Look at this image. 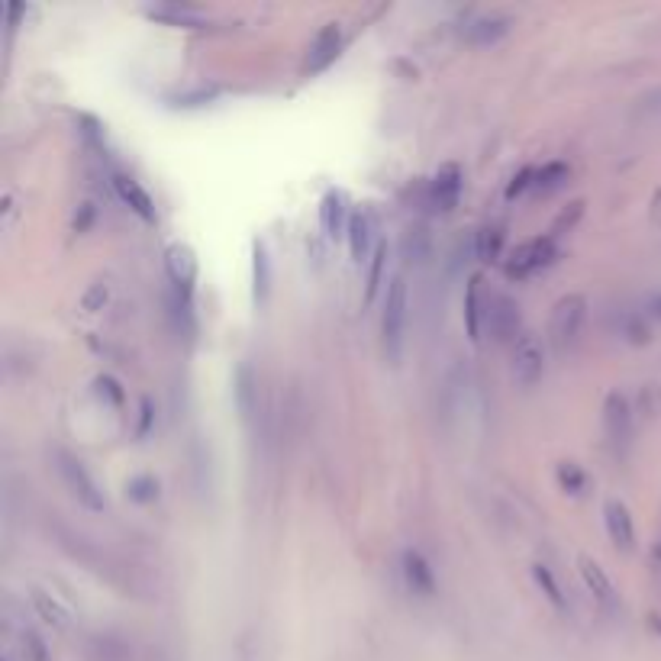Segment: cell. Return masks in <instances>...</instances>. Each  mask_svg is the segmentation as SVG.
I'll return each mask as SVG.
<instances>
[{
	"label": "cell",
	"instance_id": "1",
	"mask_svg": "<svg viewBox=\"0 0 661 661\" xmlns=\"http://www.w3.org/2000/svg\"><path fill=\"white\" fill-rule=\"evenodd\" d=\"M407 310H410V291H407V278L394 275L387 284L384 294V313H381V339H384V352L391 362H397L400 352H404V336H407Z\"/></svg>",
	"mask_w": 661,
	"mask_h": 661
},
{
	"label": "cell",
	"instance_id": "2",
	"mask_svg": "<svg viewBox=\"0 0 661 661\" xmlns=\"http://www.w3.org/2000/svg\"><path fill=\"white\" fill-rule=\"evenodd\" d=\"M584 320H587V300L581 294H565L562 300H558L552 310V320H549V339H552L555 352H568L578 346Z\"/></svg>",
	"mask_w": 661,
	"mask_h": 661
},
{
	"label": "cell",
	"instance_id": "3",
	"mask_svg": "<svg viewBox=\"0 0 661 661\" xmlns=\"http://www.w3.org/2000/svg\"><path fill=\"white\" fill-rule=\"evenodd\" d=\"M55 471H59V478L65 481L68 491L78 497V504H84L94 513H100V510L107 507L104 494L97 491V481L88 474V468H84L81 458H75L65 449H55Z\"/></svg>",
	"mask_w": 661,
	"mask_h": 661
},
{
	"label": "cell",
	"instance_id": "4",
	"mask_svg": "<svg viewBox=\"0 0 661 661\" xmlns=\"http://www.w3.org/2000/svg\"><path fill=\"white\" fill-rule=\"evenodd\" d=\"M555 258V239L552 236H536V239H529V242H523V246H516L513 249V255H510V262H507V275L510 278H529V275H536V271H542L545 265H549Z\"/></svg>",
	"mask_w": 661,
	"mask_h": 661
},
{
	"label": "cell",
	"instance_id": "5",
	"mask_svg": "<svg viewBox=\"0 0 661 661\" xmlns=\"http://www.w3.org/2000/svg\"><path fill=\"white\" fill-rule=\"evenodd\" d=\"M510 371H513V381L520 387H533L545 375V352L536 336H520L513 342Z\"/></svg>",
	"mask_w": 661,
	"mask_h": 661
},
{
	"label": "cell",
	"instance_id": "6",
	"mask_svg": "<svg viewBox=\"0 0 661 661\" xmlns=\"http://www.w3.org/2000/svg\"><path fill=\"white\" fill-rule=\"evenodd\" d=\"M520 304H516L513 297L507 294H487V307H484V323L491 329V336L507 342V339H516L520 333Z\"/></svg>",
	"mask_w": 661,
	"mask_h": 661
},
{
	"label": "cell",
	"instance_id": "7",
	"mask_svg": "<svg viewBox=\"0 0 661 661\" xmlns=\"http://www.w3.org/2000/svg\"><path fill=\"white\" fill-rule=\"evenodd\" d=\"M603 426H607V436L613 445H626L632 436V407H629V397L613 391L603 404Z\"/></svg>",
	"mask_w": 661,
	"mask_h": 661
},
{
	"label": "cell",
	"instance_id": "8",
	"mask_svg": "<svg viewBox=\"0 0 661 661\" xmlns=\"http://www.w3.org/2000/svg\"><path fill=\"white\" fill-rule=\"evenodd\" d=\"M462 197V168L458 165H442L439 175L429 181V204L436 210H452Z\"/></svg>",
	"mask_w": 661,
	"mask_h": 661
},
{
	"label": "cell",
	"instance_id": "9",
	"mask_svg": "<svg viewBox=\"0 0 661 661\" xmlns=\"http://www.w3.org/2000/svg\"><path fill=\"white\" fill-rule=\"evenodd\" d=\"M346 239H349V252L355 262H365L371 246H375V217H371V210H355L349 223H346ZM378 249V246H375Z\"/></svg>",
	"mask_w": 661,
	"mask_h": 661
},
{
	"label": "cell",
	"instance_id": "10",
	"mask_svg": "<svg viewBox=\"0 0 661 661\" xmlns=\"http://www.w3.org/2000/svg\"><path fill=\"white\" fill-rule=\"evenodd\" d=\"M581 578H584V584H587V591L594 594V600L600 603L603 610H616L620 607V594H616V587H613V581L607 578V571L600 568V562H594V558H581Z\"/></svg>",
	"mask_w": 661,
	"mask_h": 661
},
{
	"label": "cell",
	"instance_id": "11",
	"mask_svg": "<svg viewBox=\"0 0 661 661\" xmlns=\"http://www.w3.org/2000/svg\"><path fill=\"white\" fill-rule=\"evenodd\" d=\"M603 523H607L610 542L616 545V549L632 552V545H636V526H632V516H629L626 504L610 500V504L603 507Z\"/></svg>",
	"mask_w": 661,
	"mask_h": 661
},
{
	"label": "cell",
	"instance_id": "12",
	"mask_svg": "<svg viewBox=\"0 0 661 661\" xmlns=\"http://www.w3.org/2000/svg\"><path fill=\"white\" fill-rule=\"evenodd\" d=\"M339 46H342V30H339V26L336 23L323 26V30L316 33V39H313L307 71H323L326 65H333L336 55H339Z\"/></svg>",
	"mask_w": 661,
	"mask_h": 661
},
{
	"label": "cell",
	"instance_id": "13",
	"mask_svg": "<svg viewBox=\"0 0 661 661\" xmlns=\"http://www.w3.org/2000/svg\"><path fill=\"white\" fill-rule=\"evenodd\" d=\"M113 188H117V194L123 197V204L133 207L142 220H146V223H152V220H155L152 197H149V191L142 188V184H139L136 178H129V175H123V171H117V175H113Z\"/></svg>",
	"mask_w": 661,
	"mask_h": 661
},
{
	"label": "cell",
	"instance_id": "14",
	"mask_svg": "<svg viewBox=\"0 0 661 661\" xmlns=\"http://www.w3.org/2000/svg\"><path fill=\"white\" fill-rule=\"evenodd\" d=\"M487 307V297H484V278L481 275H471L468 287H465V326H468V336L478 342L481 339V323H484V310Z\"/></svg>",
	"mask_w": 661,
	"mask_h": 661
},
{
	"label": "cell",
	"instance_id": "15",
	"mask_svg": "<svg viewBox=\"0 0 661 661\" xmlns=\"http://www.w3.org/2000/svg\"><path fill=\"white\" fill-rule=\"evenodd\" d=\"M165 265H168V275L171 281H175L178 287H184V291H191V284L197 278V258L188 246H181V242H175V246L168 249L165 255Z\"/></svg>",
	"mask_w": 661,
	"mask_h": 661
},
{
	"label": "cell",
	"instance_id": "16",
	"mask_svg": "<svg viewBox=\"0 0 661 661\" xmlns=\"http://www.w3.org/2000/svg\"><path fill=\"white\" fill-rule=\"evenodd\" d=\"M510 33V17L504 13H484V17L471 20L465 26V36L468 42H478V46H487V42H497L500 36Z\"/></svg>",
	"mask_w": 661,
	"mask_h": 661
},
{
	"label": "cell",
	"instance_id": "17",
	"mask_svg": "<svg viewBox=\"0 0 661 661\" xmlns=\"http://www.w3.org/2000/svg\"><path fill=\"white\" fill-rule=\"evenodd\" d=\"M404 574H407V584L413 587L416 594L429 597L436 591V574H433V568L426 565V558L420 552H413V549L404 552Z\"/></svg>",
	"mask_w": 661,
	"mask_h": 661
},
{
	"label": "cell",
	"instance_id": "18",
	"mask_svg": "<svg viewBox=\"0 0 661 661\" xmlns=\"http://www.w3.org/2000/svg\"><path fill=\"white\" fill-rule=\"evenodd\" d=\"M342 220H346V197L339 191H329L320 204V223L326 236H336L342 229Z\"/></svg>",
	"mask_w": 661,
	"mask_h": 661
},
{
	"label": "cell",
	"instance_id": "19",
	"mask_svg": "<svg viewBox=\"0 0 661 661\" xmlns=\"http://www.w3.org/2000/svg\"><path fill=\"white\" fill-rule=\"evenodd\" d=\"M252 281H255V300H265L268 297V287H271V262H268V252L262 242H255L252 249Z\"/></svg>",
	"mask_w": 661,
	"mask_h": 661
},
{
	"label": "cell",
	"instance_id": "20",
	"mask_svg": "<svg viewBox=\"0 0 661 661\" xmlns=\"http://www.w3.org/2000/svg\"><path fill=\"white\" fill-rule=\"evenodd\" d=\"M500 252H504V229L484 226L478 233V258L481 262H497Z\"/></svg>",
	"mask_w": 661,
	"mask_h": 661
},
{
	"label": "cell",
	"instance_id": "21",
	"mask_svg": "<svg viewBox=\"0 0 661 661\" xmlns=\"http://www.w3.org/2000/svg\"><path fill=\"white\" fill-rule=\"evenodd\" d=\"M568 165L565 162H549L545 168H539L536 171V181H533V188L536 191H555V188H562V184L568 181Z\"/></svg>",
	"mask_w": 661,
	"mask_h": 661
},
{
	"label": "cell",
	"instance_id": "22",
	"mask_svg": "<svg viewBox=\"0 0 661 661\" xmlns=\"http://www.w3.org/2000/svg\"><path fill=\"white\" fill-rule=\"evenodd\" d=\"M20 655H23V661H52V658H49V649H46V642H42L33 629H23V632H20Z\"/></svg>",
	"mask_w": 661,
	"mask_h": 661
},
{
	"label": "cell",
	"instance_id": "23",
	"mask_svg": "<svg viewBox=\"0 0 661 661\" xmlns=\"http://www.w3.org/2000/svg\"><path fill=\"white\" fill-rule=\"evenodd\" d=\"M149 13H152V17H158V20H168V23H188V26L200 23V13L191 10V7H175V4H168V7H152Z\"/></svg>",
	"mask_w": 661,
	"mask_h": 661
},
{
	"label": "cell",
	"instance_id": "24",
	"mask_svg": "<svg viewBox=\"0 0 661 661\" xmlns=\"http://www.w3.org/2000/svg\"><path fill=\"white\" fill-rule=\"evenodd\" d=\"M581 217H584V200H574V204H568V210H562V213L555 217V223H552V229H549V236L558 239L562 233H568V229L578 223Z\"/></svg>",
	"mask_w": 661,
	"mask_h": 661
},
{
	"label": "cell",
	"instance_id": "25",
	"mask_svg": "<svg viewBox=\"0 0 661 661\" xmlns=\"http://www.w3.org/2000/svg\"><path fill=\"white\" fill-rule=\"evenodd\" d=\"M33 603H36V610L46 616V623H52V626H65V610L59 607L55 600H49V594L46 591H33Z\"/></svg>",
	"mask_w": 661,
	"mask_h": 661
},
{
	"label": "cell",
	"instance_id": "26",
	"mask_svg": "<svg viewBox=\"0 0 661 661\" xmlns=\"http://www.w3.org/2000/svg\"><path fill=\"white\" fill-rule=\"evenodd\" d=\"M533 574H536V581H539V587H542V594L549 597L558 610H562V607H565V597H562V587H558V581L552 578V571L545 568V565H536Z\"/></svg>",
	"mask_w": 661,
	"mask_h": 661
},
{
	"label": "cell",
	"instance_id": "27",
	"mask_svg": "<svg viewBox=\"0 0 661 661\" xmlns=\"http://www.w3.org/2000/svg\"><path fill=\"white\" fill-rule=\"evenodd\" d=\"M384 262H387V246H378L375 255H371V271H368V300L375 297V294H378V287H381Z\"/></svg>",
	"mask_w": 661,
	"mask_h": 661
},
{
	"label": "cell",
	"instance_id": "28",
	"mask_svg": "<svg viewBox=\"0 0 661 661\" xmlns=\"http://www.w3.org/2000/svg\"><path fill=\"white\" fill-rule=\"evenodd\" d=\"M558 481H562V487H568L571 494H578L584 487V471L574 462H565L562 468H558Z\"/></svg>",
	"mask_w": 661,
	"mask_h": 661
},
{
	"label": "cell",
	"instance_id": "29",
	"mask_svg": "<svg viewBox=\"0 0 661 661\" xmlns=\"http://www.w3.org/2000/svg\"><path fill=\"white\" fill-rule=\"evenodd\" d=\"M155 491H158V484L152 478H136L129 484V497H136V500H152Z\"/></svg>",
	"mask_w": 661,
	"mask_h": 661
},
{
	"label": "cell",
	"instance_id": "30",
	"mask_svg": "<svg viewBox=\"0 0 661 661\" xmlns=\"http://www.w3.org/2000/svg\"><path fill=\"white\" fill-rule=\"evenodd\" d=\"M107 294H110L107 287H100V284H97L94 291H91L88 297H84V310H100V307L107 304Z\"/></svg>",
	"mask_w": 661,
	"mask_h": 661
},
{
	"label": "cell",
	"instance_id": "31",
	"mask_svg": "<svg viewBox=\"0 0 661 661\" xmlns=\"http://www.w3.org/2000/svg\"><path fill=\"white\" fill-rule=\"evenodd\" d=\"M652 213H655V220H661V191H658L655 200H652Z\"/></svg>",
	"mask_w": 661,
	"mask_h": 661
}]
</instances>
